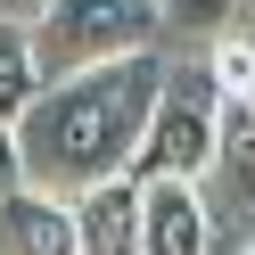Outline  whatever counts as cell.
I'll list each match as a JSON object with an SVG mask.
<instances>
[{
    "label": "cell",
    "mask_w": 255,
    "mask_h": 255,
    "mask_svg": "<svg viewBox=\"0 0 255 255\" xmlns=\"http://www.w3.org/2000/svg\"><path fill=\"white\" fill-rule=\"evenodd\" d=\"M140 255H214V198L206 181H140Z\"/></svg>",
    "instance_id": "4"
},
{
    "label": "cell",
    "mask_w": 255,
    "mask_h": 255,
    "mask_svg": "<svg viewBox=\"0 0 255 255\" xmlns=\"http://www.w3.org/2000/svg\"><path fill=\"white\" fill-rule=\"evenodd\" d=\"M247 17H255V0H247Z\"/></svg>",
    "instance_id": "13"
},
{
    "label": "cell",
    "mask_w": 255,
    "mask_h": 255,
    "mask_svg": "<svg viewBox=\"0 0 255 255\" xmlns=\"http://www.w3.org/2000/svg\"><path fill=\"white\" fill-rule=\"evenodd\" d=\"M156 83H165L156 50L107 58V66H83V74H50L33 91V107L17 116V181L83 198V189L132 173L148 107H156Z\"/></svg>",
    "instance_id": "1"
},
{
    "label": "cell",
    "mask_w": 255,
    "mask_h": 255,
    "mask_svg": "<svg viewBox=\"0 0 255 255\" xmlns=\"http://www.w3.org/2000/svg\"><path fill=\"white\" fill-rule=\"evenodd\" d=\"M156 8H165V33H181V41H214L247 17V0H156Z\"/></svg>",
    "instance_id": "9"
},
{
    "label": "cell",
    "mask_w": 255,
    "mask_h": 255,
    "mask_svg": "<svg viewBox=\"0 0 255 255\" xmlns=\"http://www.w3.org/2000/svg\"><path fill=\"white\" fill-rule=\"evenodd\" d=\"M214 132H222V83H214V66H206V58L165 66L156 107H148V132H140V156H132V181H165V173L206 181Z\"/></svg>",
    "instance_id": "2"
},
{
    "label": "cell",
    "mask_w": 255,
    "mask_h": 255,
    "mask_svg": "<svg viewBox=\"0 0 255 255\" xmlns=\"http://www.w3.org/2000/svg\"><path fill=\"white\" fill-rule=\"evenodd\" d=\"M8 181H17V173H8V165H0V189H8Z\"/></svg>",
    "instance_id": "12"
},
{
    "label": "cell",
    "mask_w": 255,
    "mask_h": 255,
    "mask_svg": "<svg viewBox=\"0 0 255 255\" xmlns=\"http://www.w3.org/2000/svg\"><path fill=\"white\" fill-rule=\"evenodd\" d=\"M33 41H41V74H83V66H107V58L156 50L165 8L156 0H50Z\"/></svg>",
    "instance_id": "3"
},
{
    "label": "cell",
    "mask_w": 255,
    "mask_h": 255,
    "mask_svg": "<svg viewBox=\"0 0 255 255\" xmlns=\"http://www.w3.org/2000/svg\"><path fill=\"white\" fill-rule=\"evenodd\" d=\"M0 255H83L74 198H58L41 181H8L0 189Z\"/></svg>",
    "instance_id": "5"
},
{
    "label": "cell",
    "mask_w": 255,
    "mask_h": 255,
    "mask_svg": "<svg viewBox=\"0 0 255 255\" xmlns=\"http://www.w3.org/2000/svg\"><path fill=\"white\" fill-rule=\"evenodd\" d=\"M206 198L255 222V91L222 99V132H214V165H206Z\"/></svg>",
    "instance_id": "6"
},
{
    "label": "cell",
    "mask_w": 255,
    "mask_h": 255,
    "mask_svg": "<svg viewBox=\"0 0 255 255\" xmlns=\"http://www.w3.org/2000/svg\"><path fill=\"white\" fill-rule=\"evenodd\" d=\"M74 239H83V255H140V181L132 173L74 198Z\"/></svg>",
    "instance_id": "7"
},
{
    "label": "cell",
    "mask_w": 255,
    "mask_h": 255,
    "mask_svg": "<svg viewBox=\"0 0 255 255\" xmlns=\"http://www.w3.org/2000/svg\"><path fill=\"white\" fill-rule=\"evenodd\" d=\"M41 8L50 0H0V17H17V25H41Z\"/></svg>",
    "instance_id": "11"
},
{
    "label": "cell",
    "mask_w": 255,
    "mask_h": 255,
    "mask_svg": "<svg viewBox=\"0 0 255 255\" xmlns=\"http://www.w3.org/2000/svg\"><path fill=\"white\" fill-rule=\"evenodd\" d=\"M247 255H255V247H247Z\"/></svg>",
    "instance_id": "14"
},
{
    "label": "cell",
    "mask_w": 255,
    "mask_h": 255,
    "mask_svg": "<svg viewBox=\"0 0 255 255\" xmlns=\"http://www.w3.org/2000/svg\"><path fill=\"white\" fill-rule=\"evenodd\" d=\"M206 66H214V83H222V99H247L255 91V33H214L206 41Z\"/></svg>",
    "instance_id": "10"
},
{
    "label": "cell",
    "mask_w": 255,
    "mask_h": 255,
    "mask_svg": "<svg viewBox=\"0 0 255 255\" xmlns=\"http://www.w3.org/2000/svg\"><path fill=\"white\" fill-rule=\"evenodd\" d=\"M41 83H50V74H41V41H33V25L0 17V124H8V140H17V116L33 107Z\"/></svg>",
    "instance_id": "8"
}]
</instances>
